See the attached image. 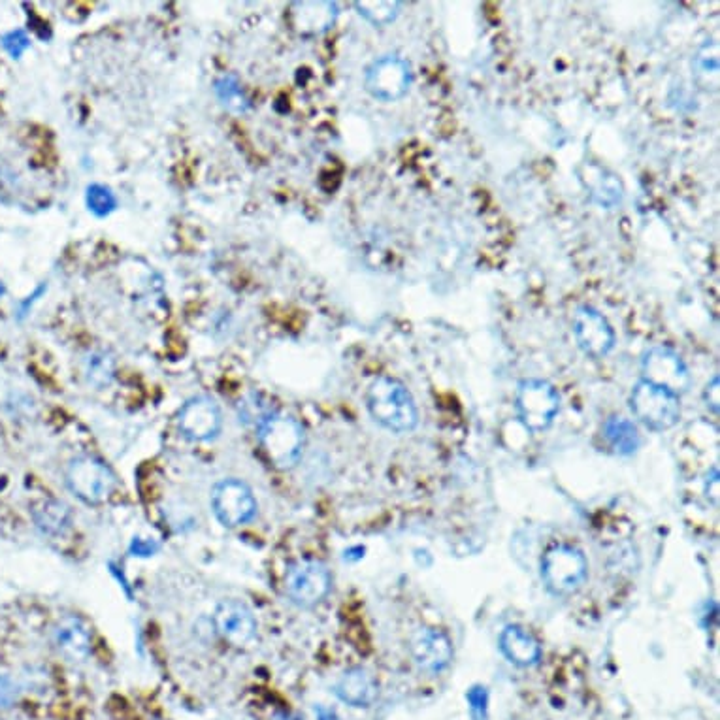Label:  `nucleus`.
<instances>
[{
	"instance_id": "obj_27",
	"label": "nucleus",
	"mask_w": 720,
	"mask_h": 720,
	"mask_svg": "<svg viewBox=\"0 0 720 720\" xmlns=\"http://www.w3.org/2000/svg\"><path fill=\"white\" fill-rule=\"evenodd\" d=\"M470 715L474 720H487L489 717V692L485 687H472L466 694Z\"/></svg>"
},
{
	"instance_id": "obj_16",
	"label": "nucleus",
	"mask_w": 720,
	"mask_h": 720,
	"mask_svg": "<svg viewBox=\"0 0 720 720\" xmlns=\"http://www.w3.org/2000/svg\"><path fill=\"white\" fill-rule=\"evenodd\" d=\"M340 16V8L330 0H313V2H295L289 10L291 29L300 36H319L327 33Z\"/></svg>"
},
{
	"instance_id": "obj_1",
	"label": "nucleus",
	"mask_w": 720,
	"mask_h": 720,
	"mask_svg": "<svg viewBox=\"0 0 720 720\" xmlns=\"http://www.w3.org/2000/svg\"><path fill=\"white\" fill-rule=\"evenodd\" d=\"M366 408L377 425L406 434L419 425V408L410 389L396 377L381 376L372 381L366 393Z\"/></svg>"
},
{
	"instance_id": "obj_6",
	"label": "nucleus",
	"mask_w": 720,
	"mask_h": 720,
	"mask_svg": "<svg viewBox=\"0 0 720 720\" xmlns=\"http://www.w3.org/2000/svg\"><path fill=\"white\" fill-rule=\"evenodd\" d=\"M413 68L408 59L396 53L377 57L364 72V89L379 102H398L410 93Z\"/></svg>"
},
{
	"instance_id": "obj_15",
	"label": "nucleus",
	"mask_w": 720,
	"mask_h": 720,
	"mask_svg": "<svg viewBox=\"0 0 720 720\" xmlns=\"http://www.w3.org/2000/svg\"><path fill=\"white\" fill-rule=\"evenodd\" d=\"M577 176L590 202L602 210H617L624 200L622 180L611 170L596 163H583L577 168Z\"/></svg>"
},
{
	"instance_id": "obj_8",
	"label": "nucleus",
	"mask_w": 720,
	"mask_h": 720,
	"mask_svg": "<svg viewBox=\"0 0 720 720\" xmlns=\"http://www.w3.org/2000/svg\"><path fill=\"white\" fill-rule=\"evenodd\" d=\"M66 483L70 491L91 506L110 500L117 489V477L102 460L95 457H78L66 470Z\"/></svg>"
},
{
	"instance_id": "obj_20",
	"label": "nucleus",
	"mask_w": 720,
	"mask_h": 720,
	"mask_svg": "<svg viewBox=\"0 0 720 720\" xmlns=\"http://www.w3.org/2000/svg\"><path fill=\"white\" fill-rule=\"evenodd\" d=\"M604 440L609 447L622 457L634 455L641 445V434L638 426L624 417H609L604 423Z\"/></svg>"
},
{
	"instance_id": "obj_30",
	"label": "nucleus",
	"mask_w": 720,
	"mask_h": 720,
	"mask_svg": "<svg viewBox=\"0 0 720 720\" xmlns=\"http://www.w3.org/2000/svg\"><path fill=\"white\" fill-rule=\"evenodd\" d=\"M16 700V687L10 677L0 673V707H10Z\"/></svg>"
},
{
	"instance_id": "obj_5",
	"label": "nucleus",
	"mask_w": 720,
	"mask_h": 720,
	"mask_svg": "<svg viewBox=\"0 0 720 720\" xmlns=\"http://www.w3.org/2000/svg\"><path fill=\"white\" fill-rule=\"evenodd\" d=\"M630 408L641 425L666 432L681 419V396L639 379L630 394Z\"/></svg>"
},
{
	"instance_id": "obj_17",
	"label": "nucleus",
	"mask_w": 720,
	"mask_h": 720,
	"mask_svg": "<svg viewBox=\"0 0 720 720\" xmlns=\"http://www.w3.org/2000/svg\"><path fill=\"white\" fill-rule=\"evenodd\" d=\"M55 649L70 662H83L91 655V630L76 615L63 617L53 628Z\"/></svg>"
},
{
	"instance_id": "obj_26",
	"label": "nucleus",
	"mask_w": 720,
	"mask_h": 720,
	"mask_svg": "<svg viewBox=\"0 0 720 720\" xmlns=\"http://www.w3.org/2000/svg\"><path fill=\"white\" fill-rule=\"evenodd\" d=\"M85 374L89 377V381L93 385H108L110 379L114 376V364L112 360L104 355H91L87 360V368H85Z\"/></svg>"
},
{
	"instance_id": "obj_31",
	"label": "nucleus",
	"mask_w": 720,
	"mask_h": 720,
	"mask_svg": "<svg viewBox=\"0 0 720 720\" xmlns=\"http://www.w3.org/2000/svg\"><path fill=\"white\" fill-rule=\"evenodd\" d=\"M315 715H317V720H342L336 715L334 709H327V707H323V705H317V707H315Z\"/></svg>"
},
{
	"instance_id": "obj_29",
	"label": "nucleus",
	"mask_w": 720,
	"mask_h": 720,
	"mask_svg": "<svg viewBox=\"0 0 720 720\" xmlns=\"http://www.w3.org/2000/svg\"><path fill=\"white\" fill-rule=\"evenodd\" d=\"M705 408L719 415L720 410V377L713 376V379L705 385L704 389Z\"/></svg>"
},
{
	"instance_id": "obj_32",
	"label": "nucleus",
	"mask_w": 720,
	"mask_h": 720,
	"mask_svg": "<svg viewBox=\"0 0 720 720\" xmlns=\"http://www.w3.org/2000/svg\"><path fill=\"white\" fill-rule=\"evenodd\" d=\"M274 720H302L298 715H295V713H289V711H278L276 715H274Z\"/></svg>"
},
{
	"instance_id": "obj_24",
	"label": "nucleus",
	"mask_w": 720,
	"mask_h": 720,
	"mask_svg": "<svg viewBox=\"0 0 720 720\" xmlns=\"http://www.w3.org/2000/svg\"><path fill=\"white\" fill-rule=\"evenodd\" d=\"M692 70L696 82L702 83L705 89L715 87L719 82V46L713 40H707L692 59Z\"/></svg>"
},
{
	"instance_id": "obj_9",
	"label": "nucleus",
	"mask_w": 720,
	"mask_h": 720,
	"mask_svg": "<svg viewBox=\"0 0 720 720\" xmlns=\"http://www.w3.org/2000/svg\"><path fill=\"white\" fill-rule=\"evenodd\" d=\"M572 332L575 344L590 359H604L617 344V334L609 319L590 304H581L573 311Z\"/></svg>"
},
{
	"instance_id": "obj_7",
	"label": "nucleus",
	"mask_w": 720,
	"mask_h": 720,
	"mask_svg": "<svg viewBox=\"0 0 720 720\" xmlns=\"http://www.w3.org/2000/svg\"><path fill=\"white\" fill-rule=\"evenodd\" d=\"M641 379L670 393H688L692 376L685 359L670 345H653L641 359Z\"/></svg>"
},
{
	"instance_id": "obj_13",
	"label": "nucleus",
	"mask_w": 720,
	"mask_h": 720,
	"mask_svg": "<svg viewBox=\"0 0 720 720\" xmlns=\"http://www.w3.org/2000/svg\"><path fill=\"white\" fill-rule=\"evenodd\" d=\"M213 624L217 634L232 647H246L257 636L253 611L238 600L221 602L213 613Z\"/></svg>"
},
{
	"instance_id": "obj_3",
	"label": "nucleus",
	"mask_w": 720,
	"mask_h": 720,
	"mask_svg": "<svg viewBox=\"0 0 720 720\" xmlns=\"http://www.w3.org/2000/svg\"><path fill=\"white\" fill-rule=\"evenodd\" d=\"M587 575V558L572 545H555L541 558V579L553 596L577 592L585 585Z\"/></svg>"
},
{
	"instance_id": "obj_22",
	"label": "nucleus",
	"mask_w": 720,
	"mask_h": 720,
	"mask_svg": "<svg viewBox=\"0 0 720 720\" xmlns=\"http://www.w3.org/2000/svg\"><path fill=\"white\" fill-rule=\"evenodd\" d=\"M402 0H359L355 2V10L366 23L377 29H385L394 23L402 14Z\"/></svg>"
},
{
	"instance_id": "obj_14",
	"label": "nucleus",
	"mask_w": 720,
	"mask_h": 720,
	"mask_svg": "<svg viewBox=\"0 0 720 720\" xmlns=\"http://www.w3.org/2000/svg\"><path fill=\"white\" fill-rule=\"evenodd\" d=\"M415 664L428 673L447 670L453 662V643L440 628H421L413 634L410 643Z\"/></svg>"
},
{
	"instance_id": "obj_2",
	"label": "nucleus",
	"mask_w": 720,
	"mask_h": 720,
	"mask_svg": "<svg viewBox=\"0 0 720 720\" xmlns=\"http://www.w3.org/2000/svg\"><path fill=\"white\" fill-rule=\"evenodd\" d=\"M257 436L264 455L281 470L293 468L302 457L306 434L293 417L274 411L257 426Z\"/></svg>"
},
{
	"instance_id": "obj_28",
	"label": "nucleus",
	"mask_w": 720,
	"mask_h": 720,
	"mask_svg": "<svg viewBox=\"0 0 720 720\" xmlns=\"http://www.w3.org/2000/svg\"><path fill=\"white\" fill-rule=\"evenodd\" d=\"M0 44H2L4 50L8 51V55H10L12 59H19L25 51L31 48L29 36H27L25 31H21V29L4 34V36L0 38Z\"/></svg>"
},
{
	"instance_id": "obj_25",
	"label": "nucleus",
	"mask_w": 720,
	"mask_h": 720,
	"mask_svg": "<svg viewBox=\"0 0 720 720\" xmlns=\"http://www.w3.org/2000/svg\"><path fill=\"white\" fill-rule=\"evenodd\" d=\"M85 206L95 217H108L117 210L119 200L112 187L104 183H91L85 189Z\"/></svg>"
},
{
	"instance_id": "obj_19",
	"label": "nucleus",
	"mask_w": 720,
	"mask_h": 720,
	"mask_svg": "<svg viewBox=\"0 0 720 720\" xmlns=\"http://www.w3.org/2000/svg\"><path fill=\"white\" fill-rule=\"evenodd\" d=\"M336 696L353 707H370L376 702L377 683L372 673L362 668L345 671L334 687Z\"/></svg>"
},
{
	"instance_id": "obj_18",
	"label": "nucleus",
	"mask_w": 720,
	"mask_h": 720,
	"mask_svg": "<svg viewBox=\"0 0 720 720\" xmlns=\"http://www.w3.org/2000/svg\"><path fill=\"white\" fill-rule=\"evenodd\" d=\"M500 651L511 664L519 668H530L538 664L541 658V645L538 638L523 626L511 624L500 634Z\"/></svg>"
},
{
	"instance_id": "obj_23",
	"label": "nucleus",
	"mask_w": 720,
	"mask_h": 720,
	"mask_svg": "<svg viewBox=\"0 0 720 720\" xmlns=\"http://www.w3.org/2000/svg\"><path fill=\"white\" fill-rule=\"evenodd\" d=\"M213 93L223 108L232 114H246L251 108V102L246 97L242 85L234 74H223L213 83Z\"/></svg>"
},
{
	"instance_id": "obj_12",
	"label": "nucleus",
	"mask_w": 720,
	"mask_h": 720,
	"mask_svg": "<svg viewBox=\"0 0 720 720\" xmlns=\"http://www.w3.org/2000/svg\"><path fill=\"white\" fill-rule=\"evenodd\" d=\"M180 432L191 442H208L221 432L223 415L208 396H197L183 404L178 413Z\"/></svg>"
},
{
	"instance_id": "obj_33",
	"label": "nucleus",
	"mask_w": 720,
	"mask_h": 720,
	"mask_svg": "<svg viewBox=\"0 0 720 720\" xmlns=\"http://www.w3.org/2000/svg\"><path fill=\"white\" fill-rule=\"evenodd\" d=\"M6 293V289H4V283L0 281V296L4 295Z\"/></svg>"
},
{
	"instance_id": "obj_10",
	"label": "nucleus",
	"mask_w": 720,
	"mask_h": 720,
	"mask_svg": "<svg viewBox=\"0 0 720 720\" xmlns=\"http://www.w3.org/2000/svg\"><path fill=\"white\" fill-rule=\"evenodd\" d=\"M332 587V575L319 560H298L285 575L287 598L298 607H313L325 600Z\"/></svg>"
},
{
	"instance_id": "obj_11",
	"label": "nucleus",
	"mask_w": 720,
	"mask_h": 720,
	"mask_svg": "<svg viewBox=\"0 0 720 720\" xmlns=\"http://www.w3.org/2000/svg\"><path fill=\"white\" fill-rule=\"evenodd\" d=\"M212 508L219 523L236 528L253 521L257 515V500L244 481L225 479L213 489Z\"/></svg>"
},
{
	"instance_id": "obj_4",
	"label": "nucleus",
	"mask_w": 720,
	"mask_h": 720,
	"mask_svg": "<svg viewBox=\"0 0 720 720\" xmlns=\"http://www.w3.org/2000/svg\"><path fill=\"white\" fill-rule=\"evenodd\" d=\"M515 410L530 432H543L555 423L560 411V394L553 383L540 377L523 379L517 387Z\"/></svg>"
},
{
	"instance_id": "obj_21",
	"label": "nucleus",
	"mask_w": 720,
	"mask_h": 720,
	"mask_svg": "<svg viewBox=\"0 0 720 720\" xmlns=\"http://www.w3.org/2000/svg\"><path fill=\"white\" fill-rule=\"evenodd\" d=\"M36 526L48 536H63L72 523V513L59 500H42L33 508Z\"/></svg>"
}]
</instances>
